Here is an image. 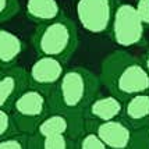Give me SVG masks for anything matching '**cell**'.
Masks as SVG:
<instances>
[{"label":"cell","mask_w":149,"mask_h":149,"mask_svg":"<svg viewBox=\"0 0 149 149\" xmlns=\"http://www.w3.org/2000/svg\"><path fill=\"white\" fill-rule=\"evenodd\" d=\"M99 78L102 86L121 102L149 92V75L142 60L127 50L120 49L107 54L100 64Z\"/></svg>","instance_id":"1"},{"label":"cell","mask_w":149,"mask_h":149,"mask_svg":"<svg viewBox=\"0 0 149 149\" xmlns=\"http://www.w3.org/2000/svg\"><path fill=\"white\" fill-rule=\"evenodd\" d=\"M99 75L85 67L65 70L60 82L49 95L50 113L84 116L88 106L100 95Z\"/></svg>","instance_id":"2"},{"label":"cell","mask_w":149,"mask_h":149,"mask_svg":"<svg viewBox=\"0 0 149 149\" xmlns=\"http://www.w3.org/2000/svg\"><path fill=\"white\" fill-rule=\"evenodd\" d=\"M31 40L38 57H53L67 63L77 52L79 33L75 21L63 13L58 18L36 26Z\"/></svg>","instance_id":"3"},{"label":"cell","mask_w":149,"mask_h":149,"mask_svg":"<svg viewBox=\"0 0 149 149\" xmlns=\"http://www.w3.org/2000/svg\"><path fill=\"white\" fill-rule=\"evenodd\" d=\"M86 128L95 131L107 149H149V127L136 130L118 118L109 123H86Z\"/></svg>","instance_id":"4"},{"label":"cell","mask_w":149,"mask_h":149,"mask_svg":"<svg viewBox=\"0 0 149 149\" xmlns=\"http://www.w3.org/2000/svg\"><path fill=\"white\" fill-rule=\"evenodd\" d=\"M111 40L121 49L146 46V28L138 17L135 6L118 3L109 31Z\"/></svg>","instance_id":"5"},{"label":"cell","mask_w":149,"mask_h":149,"mask_svg":"<svg viewBox=\"0 0 149 149\" xmlns=\"http://www.w3.org/2000/svg\"><path fill=\"white\" fill-rule=\"evenodd\" d=\"M10 111L17 121L19 132L33 135L39 124L50 113L49 96L35 88H29L14 102Z\"/></svg>","instance_id":"6"},{"label":"cell","mask_w":149,"mask_h":149,"mask_svg":"<svg viewBox=\"0 0 149 149\" xmlns=\"http://www.w3.org/2000/svg\"><path fill=\"white\" fill-rule=\"evenodd\" d=\"M117 6V0H77V19L86 32L106 33L110 31Z\"/></svg>","instance_id":"7"},{"label":"cell","mask_w":149,"mask_h":149,"mask_svg":"<svg viewBox=\"0 0 149 149\" xmlns=\"http://www.w3.org/2000/svg\"><path fill=\"white\" fill-rule=\"evenodd\" d=\"M86 131V120L84 116H74L64 113H49L39 124L33 135L45 138L50 135H67L78 141Z\"/></svg>","instance_id":"8"},{"label":"cell","mask_w":149,"mask_h":149,"mask_svg":"<svg viewBox=\"0 0 149 149\" xmlns=\"http://www.w3.org/2000/svg\"><path fill=\"white\" fill-rule=\"evenodd\" d=\"M64 72V63L60 60L53 57H38L29 68L31 88H35L49 96Z\"/></svg>","instance_id":"9"},{"label":"cell","mask_w":149,"mask_h":149,"mask_svg":"<svg viewBox=\"0 0 149 149\" xmlns=\"http://www.w3.org/2000/svg\"><path fill=\"white\" fill-rule=\"evenodd\" d=\"M31 88L29 71L21 65H13L0 72V109L11 110L14 102Z\"/></svg>","instance_id":"10"},{"label":"cell","mask_w":149,"mask_h":149,"mask_svg":"<svg viewBox=\"0 0 149 149\" xmlns=\"http://www.w3.org/2000/svg\"><path fill=\"white\" fill-rule=\"evenodd\" d=\"M124 102L118 97L107 95H99L85 110L86 123H109L113 120H118L123 116Z\"/></svg>","instance_id":"11"},{"label":"cell","mask_w":149,"mask_h":149,"mask_svg":"<svg viewBox=\"0 0 149 149\" xmlns=\"http://www.w3.org/2000/svg\"><path fill=\"white\" fill-rule=\"evenodd\" d=\"M121 120L136 130L149 127V92L132 96L124 102Z\"/></svg>","instance_id":"12"},{"label":"cell","mask_w":149,"mask_h":149,"mask_svg":"<svg viewBox=\"0 0 149 149\" xmlns=\"http://www.w3.org/2000/svg\"><path fill=\"white\" fill-rule=\"evenodd\" d=\"M25 50V43L18 35L8 29L0 31V68L6 70L15 65L18 57Z\"/></svg>","instance_id":"13"},{"label":"cell","mask_w":149,"mask_h":149,"mask_svg":"<svg viewBox=\"0 0 149 149\" xmlns=\"http://www.w3.org/2000/svg\"><path fill=\"white\" fill-rule=\"evenodd\" d=\"M25 14L29 21L42 25L58 18L63 13L57 0H26Z\"/></svg>","instance_id":"14"},{"label":"cell","mask_w":149,"mask_h":149,"mask_svg":"<svg viewBox=\"0 0 149 149\" xmlns=\"http://www.w3.org/2000/svg\"><path fill=\"white\" fill-rule=\"evenodd\" d=\"M29 149H77V141L67 135H50L45 138L29 135Z\"/></svg>","instance_id":"15"},{"label":"cell","mask_w":149,"mask_h":149,"mask_svg":"<svg viewBox=\"0 0 149 149\" xmlns=\"http://www.w3.org/2000/svg\"><path fill=\"white\" fill-rule=\"evenodd\" d=\"M21 134L13 113L6 109H0V139H7Z\"/></svg>","instance_id":"16"},{"label":"cell","mask_w":149,"mask_h":149,"mask_svg":"<svg viewBox=\"0 0 149 149\" xmlns=\"http://www.w3.org/2000/svg\"><path fill=\"white\" fill-rule=\"evenodd\" d=\"M77 149H107V146L95 131L86 128L77 141Z\"/></svg>","instance_id":"17"},{"label":"cell","mask_w":149,"mask_h":149,"mask_svg":"<svg viewBox=\"0 0 149 149\" xmlns=\"http://www.w3.org/2000/svg\"><path fill=\"white\" fill-rule=\"evenodd\" d=\"M21 6L18 0H0V21L4 24L13 19L19 13Z\"/></svg>","instance_id":"18"},{"label":"cell","mask_w":149,"mask_h":149,"mask_svg":"<svg viewBox=\"0 0 149 149\" xmlns=\"http://www.w3.org/2000/svg\"><path fill=\"white\" fill-rule=\"evenodd\" d=\"M0 149H29V135L18 134L7 139H0Z\"/></svg>","instance_id":"19"},{"label":"cell","mask_w":149,"mask_h":149,"mask_svg":"<svg viewBox=\"0 0 149 149\" xmlns=\"http://www.w3.org/2000/svg\"><path fill=\"white\" fill-rule=\"evenodd\" d=\"M134 6H135L138 17L141 18L142 24L146 29H149V0H136Z\"/></svg>","instance_id":"20"},{"label":"cell","mask_w":149,"mask_h":149,"mask_svg":"<svg viewBox=\"0 0 149 149\" xmlns=\"http://www.w3.org/2000/svg\"><path fill=\"white\" fill-rule=\"evenodd\" d=\"M141 60H142V63H143V65H145V68H146V71H148V75H149V52L145 53L142 57H141Z\"/></svg>","instance_id":"21"}]
</instances>
